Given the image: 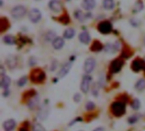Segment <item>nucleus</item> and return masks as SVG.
Listing matches in <instances>:
<instances>
[{
  "label": "nucleus",
  "instance_id": "f257e3e1",
  "mask_svg": "<svg viewBox=\"0 0 145 131\" xmlns=\"http://www.w3.org/2000/svg\"><path fill=\"white\" fill-rule=\"evenodd\" d=\"M111 113L116 117H121L126 113V105L124 102L116 101L111 105Z\"/></svg>",
  "mask_w": 145,
  "mask_h": 131
},
{
  "label": "nucleus",
  "instance_id": "f03ea898",
  "mask_svg": "<svg viewBox=\"0 0 145 131\" xmlns=\"http://www.w3.org/2000/svg\"><path fill=\"white\" fill-rule=\"evenodd\" d=\"M26 14V9L23 5H17L11 10V15L15 19L22 18Z\"/></svg>",
  "mask_w": 145,
  "mask_h": 131
},
{
  "label": "nucleus",
  "instance_id": "7ed1b4c3",
  "mask_svg": "<svg viewBox=\"0 0 145 131\" xmlns=\"http://www.w3.org/2000/svg\"><path fill=\"white\" fill-rule=\"evenodd\" d=\"M31 79L34 83H42L45 79V73L40 69H36L31 72Z\"/></svg>",
  "mask_w": 145,
  "mask_h": 131
},
{
  "label": "nucleus",
  "instance_id": "20e7f679",
  "mask_svg": "<svg viewBox=\"0 0 145 131\" xmlns=\"http://www.w3.org/2000/svg\"><path fill=\"white\" fill-rule=\"evenodd\" d=\"M48 114H49V106H48V102H47L46 101V102H44L39 108L37 113V117L40 120H45L48 117Z\"/></svg>",
  "mask_w": 145,
  "mask_h": 131
},
{
  "label": "nucleus",
  "instance_id": "39448f33",
  "mask_svg": "<svg viewBox=\"0 0 145 131\" xmlns=\"http://www.w3.org/2000/svg\"><path fill=\"white\" fill-rule=\"evenodd\" d=\"M98 29L99 31L103 33V34H108L110 32H111L112 31V24L110 21H102L99 24L98 26Z\"/></svg>",
  "mask_w": 145,
  "mask_h": 131
},
{
  "label": "nucleus",
  "instance_id": "423d86ee",
  "mask_svg": "<svg viewBox=\"0 0 145 131\" xmlns=\"http://www.w3.org/2000/svg\"><path fill=\"white\" fill-rule=\"evenodd\" d=\"M28 17L32 23H37L42 18V14L37 9H31L29 11Z\"/></svg>",
  "mask_w": 145,
  "mask_h": 131
},
{
  "label": "nucleus",
  "instance_id": "0eeeda50",
  "mask_svg": "<svg viewBox=\"0 0 145 131\" xmlns=\"http://www.w3.org/2000/svg\"><path fill=\"white\" fill-rule=\"evenodd\" d=\"M91 82H92V78L89 75H85L82 78V81L81 83V90L83 93H88V92Z\"/></svg>",
  "mask_w": 145,
  "mask_h": 131
},
{
  "label": "nucleus",
  "instance_id": "6e6552de",
  "mask_svg": "<svg viewBox=\"0 0 145 131\" xmlns=\"http://www.w3.org/2000/svg\"><path fill=\"white\" fill-rule=\"evenodd\" d=\"M96 66V61L93 58H88L84 63V71L86 73H91Z\"/></svg>",
  "mask_w": 145,
  "mask_h": 131
},
{
  "label": "nucleus",
  "instance_id": "1a4fd4ad",
  "mask_svg": "<svg viewBox=\"0 0 145 131\" xmlns=\"http://www.w3.org/2000/svg\"><path fill=\"white\" fill-rule=\"evenodd\" d=\"M123 66V61L120 59L114 60L110 64V72L112 73H116L121 71V67Z\"/></svg>",
  "mask_w": 145,
  "mask_h": 131
},
{
  "label": "nucleus",
  "instance_id": "9d476101",
  "mask_svg": "<svg viewBox=\"0 0 145 131\" xmlns=\"http://www.w3.org/2000/svg\"><path fill=\"white\" fill-rule=\"evenodd\" d=\"M48 6L54 12H59L62 9V4L59 0H51L48 3Z\"/></svg>",
  "mask_w": 145,
  "mask_h": 131
},
{
  "label": "nucleus",
  "instance_id": "9b49d317",
  "mask_svg": "<svg viewBox=\"0 0 145 131\" xmlns=\"http://www.w3.org/2000/svg\"><path fill=\"white\" fill-rule=\"evenodd\" d=\"M71 66H72V63H71V62H66V63L61 67L60 71L59 72V73H58L59 77V78H64L65 76H66V75L69 73V72H70V70H71Z\"/></svg>",
  "mask_w": 145,
  "mask_h": 131
},
{
  "label": "nucleus",
  "instance_id": "f8f14e48",
  "mask_svg": "<svg viewBox=\"0 0 145 131\" xmlns=\"http://www.w3.org/2000/svg\"><path fill=\"white\" fill-rule=\"evenodd\" d=\"M145 64H144V62L141 60H135L133 61L132 63V69L134 72H139L140 70L144 68Z\"/></svg>",
  "mask_w": 145,
  "mask_h": 131
},
{
  "label": "nucleus",
  "instance_id": "ddd939ff",
  "mask_svg": "<svg viewBox=\"0 0 145 131\" xmlns=\"http://www.w3.org/2000/svg\"><path fill=\"white\" fill-rule=\"evenodd\" d=\"M15 125H16V123L14 119H8L3 123V127L5 131H12L15 128Z\"/></svg>",
  "mask_w": 145,
  "mask_h": 131
},
{
  "label": "nucleus",
  "instance_id": "4468645a",
  "mask_svg": "<svg viewBox=\"0 0 145 131\" xmlns=\"http://www.w3.org/2000/svg\"><path fill=\"white\" fill-rule=\"evenodd\" d=\"M96 5L95 0H83L82 6L86 10H92Z\"/></svg>",
  "mask_w": 145,
  "mask_h": 131
},
{
  "label": "nucleus",
  "instance_id": "2eb2a0df",
  "mask_svg": "<svg viewBox=\"0 0 145 131\" xmlns=\"http://www.w3.org/2000/svg\"><path fill=\"white\" fill-rule=\"evenodd\" d=\"M6 64L8 66L9 69H14L15 68L16 65H17V59L14 55H9L7 59H6Z\"/></svg>",
  "mask_w": 145,
  "mask_h": 131
},
{
  "label": "nucleus",
  "instance_id": "dca6fc26",
  "mask_svg": "<svg viewBox=\"0 0 145 131\" xmlns=\"http://www.w3.org/2000/svg\"><path fill=\"white\" fill-rule=\"evenodd\" d=\"M79 40H80L82 43H84V44L89 43V42H90V40H91V38H90L89 33H88V32H86V31L81 32L80 35H79Z\"/></svg>",
  "mask_w": 145,
  "mask_h": 131
},
{
  "label": "nucleus",
  "instance_id": "f3484780",
  "mask_svg": "<svg viewBox=\"0 0 145 131\" xmlns=\"http://www.w3.org/2000/svg\"><path fill=\"white\" fill-rule=\"evenodd\" d=\"M53 47L55 49H60L63 48L64 44H65V41L62 38H56L53 42Z\"/></svg>",
  "mask_w": 145,
  "mask_h": 131
},
{
  "label": "nucleus",
  "instance_id": "a211bd4d",
  "mask_svg": "<svg viewBox=\"0 0 145 131\" xmlns=\"http://www.w3.org/2000/svg\"><path fill=\"white\" fill-rule=\"evenodd\" d=\"M9 84H10V78H9V77H8L6 75L2 76V78H1V87L3 90H8Z\"/></svg>",
  "mask_w": 145,
  "mask_h": 131
},
{
  "label": "nucleus",
  "instance_id": "6ab92c4d",
  "mask_svg": "<svg viewBox=\"0 0 145 131\" xmlns=\"http://www.w3.org/2000/svg\"><path fill=\"white\" fill-rule=\"evenodd\" d=\"M38 103H39V97L37 95H36V96H33L32 99H31L28 101V104L27 105H28V107H29L30 109H33V108H35V107H37Z\"/></svg>",
  "mask_w": 145,
  "mask_h": 131
},
{
  "label": "nucleus",
  "instance_id": "aec40b11",
  "mask_svg": "<svg viewBox=\"0 0 145 131\" xmlns=\"http://www.w3.org/2000/svg\"><path fill=\"white\" fill-rule=\"evenodd\" d=\"M103 6L105 9L111 10L115 7V2H114V0H104Z\"/></svg>",
  "mask_w": 145,
  "mask_h": 131
},
{
  "label": "nucleus",
  "instance_id": "412c9836",
  "mask_svg": "<svg viewBox=\"0 0 145 131\" xmlns=\"http://www.w3.org/2000/svg\"><path fill=\"white\" fill-rule=\"evenodd\" d=\"M3 41L6 44H9V45H12V44H14L15 43V39L11 35H6V36H4L3 38Z\"/></svg>",
  "mask_w": 145,
  "mask_h": 131
},
{
  "label": "nucleus",
  "instance_id": "4be33fe9",
  "mask_svg": "<svg viewBox=\"0 0 145 131\" xmlns=\"http://www.w3.org/2000/svg\"><path fill=\"white\" fill-rule=\"evenodd\" d=\"M75 36V30L72 28H69L66 29L64 32V37L67 39H71Z\"/></svg>",
  "mask_w": 145,
  "mask_h": 131
},
{
  "label": "nucleus",
  "instance_id": "5701e85b",
  "mask_svg": "<svg viewBox=\"0 0 145 131\" xmlns=\"http://www.w3.org/2000/svg\"><path fill=\"white\" fill-rule=\"evenodd\" d=\"M135 88H136V90H138L139 91L144 90L145 89V79H143V78L139 79L137 82V84H135Z\"/></svg>",
  "mask_w": 145,
  "mask_h": 131
},
{
  "label": "nucleus",
  "instance_id": "b1692460",
  "mask_svg": "<svg viewBox=\"0 0 145 131\" xmlns=\"http://www.w3.org/2000/svg\"><path fill=\"white\" fill-rule=\"evenodd\" d=\"M102 49H103V46H102V44H101L99 41L94 42V43H93L92 47H91L92 51H100Z\"/></svg>",
  "mask_w": 145,
  "mask_h": 131
},
{
  "label": "nucleus",
  "instance_id": "393cba45",
  "mask_svg": "<svg viewBox=\"0 0 145 131\" xmlns=\"http://www.w3.org/2000/svg\"><path fill=\"white\" fill-rule=\"evenodd\" d=\"M75 17H76L78 20H80V21H83V20L87 18V16H86L81 10H77V11L75 12Z\"/></svg>",
  "mask_w": 145,
  "mask_h": 131
},
{
  "label": "nucleus",
  "instance_id": "a878e982",
  "mask_svg": "<svg viewBox=\"0 0 145 131\" xmlns=\"http://www.w3.org/2000/svg\"><path fill=\"white\" fill-rule=\"evenodd\" d=\"M7 26H8V20H6L5 18H2L0 20V29L1 32H3L5 29H7Z\"/></svg>",
  "mask_w": 145,
  "mask_h": 131
},
{
  "label": "nucleus",
  "instance_id": "bb28decb",
  "mask_svg": "<svg viewBox=\"0 0 145 131\" xmlns=\"http://www.w3.org/2000/svg\"><path fill=\"white\" fill-rule=\"evenodd\" d=\"M140 106H141V103L139 101L138 99H135L133 103H132V107L134 109V110H138L140 108Z\"/></svg>",
  "mask_w": 145,
  "mask_h": 131
},
{
  "label": "nucleus",
  "instance_id": "cd10ccee",
  "mask_svg": "<svg viewBox=\"0 0 145 131\" xmlns=\"http://www.w3.org/2000/svg\"><path fill=\"white\" fill-rule=\"evenodd\" d=\"M32 131H45V129L41 124H35L33 126Z\"/></svg>",
  "mask_w": 145,
  "mask_h": 131
},
{
  "label": "nucleus",
  "instance_id": "c85d7f7f",
  "mask_svg": "<svg viewBox=\"0 0 145 131\" xmlns=\"http://www.w3.org/2000/svg\"><path fill=\"white\" fill-rule=\"evenodd\" d=\"M26 82H27V78L25 77V76H24V77H22V78H20L19 80H18V86H24L25 84H26Z\"/></svg>",
  "mask_w": 145,
  "mask_h": 131
},
{
  "label": "nucleus",
  "instance_id": "c756f323",
  "mask_svg": "<svg viewBox=\"0 0 145 131\" xmlns=\"http://www.w3.org/2000/svg\"><path fill=\"white\" fill-rule=\"evenodd\" d=\"M94 108H95V104H94L93 102H92V101L87 102V104H86V109H87L88 111H92V110H93Z\"/></svg>",
  "mask_w": 145,
  "mask_h": 131
},
{
  "label": "nucleus",
  "instance_id": "7c9ffc66",
  "mask_svg": "<svg viewBox=\"0 0 145 131\" xmlns=\"http://www.w3.org/2000/svg\"><path fill=\"white\" fill-rule=\"evenodd\" d=\"M143 8H144V4H143V3L140 2V1H138V2L135 4V11H136V12H138V11L142 10Z\"/></svg>",
  "mask_w": 145,
  "mask_h": 131
},
{
  "label": "nucleus",
  "instance_id": "2f4dec72",
  "mask_svg": "<svg viewBox=\"0 0 145 131\" xmlns=\"http://www.w3.org/2000/svg\"><path fill=\"white\" fill-rule=\"evenodd\" d=\"M55 32H49L48 34H47V40L48 41H54L55 38Z\"/></svg>",
  "mask_w": 145,
  "mask_h": 131
},
{
  "label": "nucleus",
  "instance_id": "473e14b6",
  "mask_svg": "<svg viewBox=\"0 0 145 131\" xmlns=\"http://www.w3.org/2000/svg\"><path fill=\"white\" fill-rule=\"evenodd\" d=\"M138 120V117L136 116V115L132 116V117H130V118H128V122H129V124H133L137 123Z\"/></svg>",
  "mask_w": 145,
  "mask_h": 131
},
{
  "label": "nucleus",
  "instance_id": "72a5a7b5",
  "mask_svg": "<svg viewBox=\"0 0 145 131\" xmlns=\"http://www.w3.org/2000/svg\"><path fill=\"white\" fill-rule=\"evenodd\" d=\"M73 99H74V101L76 102V103H79L80 101H81V100H82V96H81V95L80 94H76L74 96H73Z\"/></svg>",
  "mask_w": 145,
  "mask_h": 131
},
{
  "label": "nucleus",
  "instance_id": "f704fd0d",
  "mask_svg": "<svg viewBox=\"0 0 145 131\" xmlns=\"http://www.w3.org/2000/svg\"><path fill=\"white\" fill-rule=\"evenodd\" d=\"M93 96H98V95H99V87H98L97 84H95V85L93 86Z\"/></svg>",
  "mask_w": 145,
  "mask_h": 131
},
{
  "label": "nucleus",
  "instance_id": "c9c22d12",
  "mask_svg": "<svg viewBox=\"0 0 145 131\" xmlns=\"http://www.w3.org/2000/svg\"><path fill=\"white\" fill-rule=\"evenodd\" d=\"M99 86L100 87H103L105 85V76L104 75H101L99 77Z\"/></svg>",
  "mask_w": 145,
  "mask_h": 131
},
{
  "label": "nucleus",
  "instance_id": "e433bc0d",
  "mask_svg": "<svg viewBox=\"0 0 145 131\" xmlns=\"http://www.w3.org/2000/svg\"><path fill=\"white\" fill-rule=\"evenodd\" d=\"M5 91L3 93V95L4 96V97H6V96H8V94H9V92H8V90H4Z\"/></svg>",
  "mask_w": 145,
  "mask_h": 131
},
{
  "label": "nucleus",
  "instance_id": "4c0bfd02",
  "mask_svg": "<svg viewBox=\"0 0 145 131\" xmlns=\"http://www.w3.org/2000/svg\"><path fill=\"white\" fill-rule=\"evenodd\" d=\"M56 66H57V62L54 64V61L53 62V66H52V68H51V70L52 71H54V70H55L56 69Z\"/></svg>",
  "mask_w": 145,
  "mask_h": 131
},
{
  "label": "nucleus",
  "instance_id": "58836bf2",
  "mask_svg": "<svg viewBox=\"0 0 145 131\" xmlns=\"http://www.w3.org/2000/svg\"><path fill=\"white\" fill-rule=\"evenodd\" d=\"M93 131H105V129L103 127H99V128L95 129Z\"/></svg>",
  "mask_w": 145,
  "mask_h": 131
},
{
  "label": "nucleus",
  "instance_id": "ea45409f",
  "mask_svg": "<svg viewBox=\"0 0 145 131\" xmlns=\"http://www.w3.org/2000/svg\"><path fill=\"white\" fill-rule=\"evenodd\" d=\"M20 131H27V130H26L25 129H21V130H20Z\"/></svg>",
  "mask_w": 145,
  "mask_h": 131
}]
</instances>
